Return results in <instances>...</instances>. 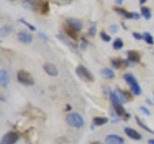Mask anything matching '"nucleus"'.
Wrapping results in <instances>:
<instances>
[{
    "mask_svg": "<svg viewBox=\"0 0 154 144\" xmlns=\"http://www.w3.org/2000/svg\"><path fill=\"white\" fill-rule=\"evenodd\" d=\"M22 114L24 116H26L30 119H34V120H43L46 119V115L45 113L42 112V110H40L37 107H34L32 105H28L27 107L24 109Z\"/></svg>",
    "mask_w": 154,
    "mask_h": 144,
    "instance_id": "obj_1",
    "label": "nucleus"
},
{
    "mask_svg": "<svg viewBox=\"0 0 154 144\" xmlns=\"http://www.w3.org/2000/svg\"><path fill=\"white\" fill-rule=\"evenodd\" d=\"M123 79L126 81V83L129 85L130 88H131V92L134 95L139 96V95L142 94V88H141V86H140L137 79L135 78V77L132 74H129V73L124 74L123 75Z\"/></svg>",
    "mask_w": 154,
    "mask_h": 144,
    "instance_id": "obj_2",
    "label": "nucleus"
},
{
    "mask_svg": "<svg viewBox=\"0 0 154 144\" xmlns=\"http://www.w3.org/2000/svg\"><path fill=\"white\" fill-rule=\"evenodd\" d=\"M66 121L70 127H73V128H81V127H83V125H84L83 117L77 112H71L67 114L66 117Z\"/></svg>",
    "mask_w": 154,
    "mask_h": 144,
    "instance_id": "obj_3",
    "label": "nucleus"
},
{
    "mask_svg": "<svg viewBox=\"0 0 154 144\" xmlns=\"http://www.w3.org/2000/svg\"><path fill=\"white\" fill-rule=\"evenodd\" d=\"M75 72L83 81L89 82V83H93V82L94 81V77L93 74H91V72L83 65L77 66L76 69H75Z\"/></svg>",
    "mask_w": 154,
    "mask_h": 144,
    "instance_id": "obj_4",
    "label": "nucleus"
},
{
    "mask_svg": "<svg viewBox=\"0 0 154 144\" xmlns=\"http://www.w3.org/2000/svg\"><path fill=\"white\" fill-rule=\"evenodd\" d=\"M17 81L20 84L26 86H33L34 83H35L34 78L31 76V74L28 71L23 69H20L17 72Z\"/></svg>",
    "mask_w": 154,
    "mask_h": 144,
    "instance_id": "obj_5",
    "label": "nucleus"
},
{
    "mask_svg": "<svg viewBox=\"0 0 154 144\" xmlns=\"http://www.w3.org/2000/svg\"><path fill=\"white\" fill-rule=\"evenodd\" d=\"M45 0H24L22 6L34 12H41L42 4Z\"/></svg>",
    "mask_w": 154,
    "mask_h": 144,
    "instance_id": "obj_6",
    "label": "nucleus"
},
{
    "mask_svg": "<svg viewBox=\"0 0 154 144\" xmlns=\"http://www.w3.org/2000/svg\"><path fill=\"white\" fill-rule=\"evenodd\" d=\"M19 136L18 134L16 132H8L7 134H4V136L2 137L0 144H16L18 140Z\"/></svg>",
    "mask_w": 154,
    "mask_h": 144,
    "instance_id": "obj_7",
    "label": "nucleus"
},
{
    "mask_svg": "<svg viewBox=\"0 0 154 144\" xmlns=\"http://www.w3.org/2000/svg\"><path fill=\"white\" fill-rule=\"evenodd\" d=\"M24 136H25L26 140L30 144H37L38 141V134L35 131L34 128L28 129L27 131L24 133Z\"/></svg>",
    "mask_w": 154,
    "mask_h": 144,
    "instance_id": "obj_8",
    "label": "nucleus"
},
{
    "mask_svg": "<svg viewBox=\"0 0 154 144\" xmlns=\"http://www.w3.org/2000/svg\"><path fill=\"white\" fill-rule=\"evenodd\" d=\"M113 107H114V110H115V112H116V113H117L118 116L122 117L123 119H128L130 117V114L127 113V112L125 110V109L122 107V104L114 103Z\"/></svg>",
    "mask_w": 154,
    "mask_h": 144,
    "instance_id": "obj_9",
    "label": "nucleus"
},
{
    "mask_svg": "<svg viewBox=\"0 0 154 144\" xmlns=\"http://www.w3.org/2000/svg\"><path fill=\"white\" fill-rule=\"evenodd\" d=\"M17 38H18L19 41L22 42V43H25V44H28V43H31L33 41V36L30 35L29 33H27L26 31L18 32Z\"/></svg>",
    "mask_w": 154,
    "mask_h": 144,
    "instance_id": "obj_10",
    "label": "nucleus"
},
{
    "mask_svg": "<svg viewBox=\"0 0 154 144\" xmlns=\"http://www.w3.org/2000/svg\"><path fill=\"white\" fill-rule=\"evenodd\" d=\"M105 141L107 144H124V139L118 134H109L106 136Z\"/></svg>",
    "mask_w": 154,
    "mask_h": 144,
    "instance_id": "obj_11",
    "label": "nucleus"
},
{
    "mask_svg": "<svg viewBox=\"0 0 154 144\" xmlns=\"http://www.w3.org/2000/svg\"><path fill=\"white\" fill-rule=\"evenodd\" d=\"M111 64L115 67V68H124V67L128 66L129 62L126 60H122L120 58H114L111 60Z\"/></svg>",
    "mask_w": 154,
    "mask_h": 144,
    "instance_id": "obj_12",
    "label": "nucleus"
},
{
    "mask_svg": "<svg viewBox=\"0 0 154 144\" xmlns=\"http://www.w3.org/2000/svg\"><path fill=\"white\" fill-rule=\"evenodd\" d=\"M43 70L49 76H57L58 73H59L57 67L53 64H50V62H46V64H43Z\"/></svg>",
    "mask_w": 154,
    "mask_h": 144,
    "instance_id": "obj_13",
    "label": "nucleus"
},
{
    "mask_svg": "<svg viewBox=\"0 0 154 144\" xmlns=\"http://www.w3.org/2000/svg\"><path fill=\"white\" fill-rule=\"evenodd\" d=\"M64 30L66 32V34L69 36L72 40H78V31H76L74 28H72L71 26H69V24H65L64 25Z\"/></svg>",
    "mask_w": 154,
    "mask_h": 144,
    "instance_id": "obj_14",
    "label": "nucleus"
},
{
    "mask_svg": "<svg viewBox=\"0 0 154 144\" xmlns=\"http://www.w3.org/2000/svg\"><path fill=\"white\" fill-rule=\"evenodd\" d=\"M124 132H125V134H126L127 136L134 139V140H141V139H142V134H139L136 130L126 127L124 129Z\"/></svg>",
    "mask_w": 154,
    "mask_h": 144,
    "instance_id": "obj_15",
    "label": "nucleus"
},
{
    "mask_svg": "<svg viewBox=\"0 0 154 144\" xmlns=\"http://www.w3.org/2000/svg\"><path fill=\"white\" fill-rule=\"evenodd\" d=\"M66 24H69V26H71L72 28H74L76 31H81L82 28H83V24H82V22L79 20V19H76V18H67L66 19Z\"/></svg>",
    "mask_w": 154,
    "mask_h": 144,
    "instance_id": "obj_16",
    "label": "nucleus"
},
{
    "mask_svg": "<svg viewBox=\"0 0 154 144\" xmlns=\"http://www.w3.org/2000/svg\"><path fill=\"white\" fill-rule=\"evenodd\" d=\"M127 61L131 62H139L141 61V54L136 50L127 51Z\"/></svg>",
    "mask_w": 154,
    "mask_h": 144,
    "instance_id": "obj_17",
    "label": "nucleus"
},
{
    "mask_svg": "<svg viewBox=\"0 0 154 144\" xmlns=\"http://www.w3.org/2000/svg\"><path fill=\"white\" fill-rule=\"evenodd\" d=\"M114 11L120 14V16H124L125 18H127V19H132L133 18V13H130L128 12L127 10H125L123 8H120V7H115L114 8Z\"/></svg>",
    "mask_w": 154,
    "mask_h": 144,
    "instance_id": "obj_18",
    "label": "nucleus"
},
{
    "mask_svg": "<svg viewBox=\"0 0 154 144\" xmlns=\"http://www.w3.org/2000/svg\"><path fill=\"white\" fill-rule=\"evenodd\" d=\"M10 82V77L8 72L5 69H0V85L2 86H6Z\"/></svg>",
    "mask_w": 154,
    "mask_h": 144,
    "instance_id": "obj_19",
    "label": "nucleus"
},
{
    "mask_svg": "<svg viewBox=\"0 0 154 144\" xmlns=\"http://www.w3.org/2000/svg\"><path fill=\"white\" fill-rule=\"evenodd\" d=\"M100 74L104 79H113L115 77V72L111 68H102L100 70Z\"/></svg>",
    "mask_w": 154,
    "mask_h": 144,
    "instance_id": "obj_20",
    "label": "nucleus"
},
{
    "mask_svg": "<svg viewBox=\"0 0 154 144\" xmlns=\"http://www.w3.org/2000/svg\"><path fill=\"white\" fill-rule=\"evenodd\" d=\"M108 121H109V119L104 116H95L93 119V123L95 126H102V125L108 123Z\"/></svg>",
    "mask_w": 154,
    "mask_h": 144,
    "instance_id": "obj_21",
    "label": "nucleus"
},
{
    "mask_svg": "<svg viewBox=\"0 0 154 144\" xmlns=\"http://www.w3.org/2000/svg\"><path fill=\"white\" fill-rule=\"evenodd\" d=\"M50 11V6H49V1L48 0H45V1L42 2V7H41V14H43V16H45V14H48Z\"/></svg>",
    "mask_w": 154,
    "mask_h": 144,
    "instance_id": "obj_22",
    "label": "nucleus"
},
{
    "mask_svg": "<svg viewBox=\"0 0 154 144\" xmlns=\"http://www.w3.org/2000/svg\"><path fill=\"white\" fill-rule=\"evenodd\" d=\"M141 14L146 19V20H149L151 18V12L150 9L147 7H142L141 8Z\"/></svg>",
    "mask_w": 154,
    "mask_h": 144,
    "instance_id": "obj_23",
    "label": "nucleus"
},
{
    "mask_svg": "<svg viewBox=\"0 0 154 144\" xmlns=\"http://www.w3.org/2000/svg\"><path fill=\"white\" fill-rule=\"evenodd\" d=\"M11 31H12L11 26H9V25H4V26L1 27V29H0V36H1L2 38L7 37L8 35H10V33H11Z\"/></svg>",
    "mask_w": 154,
    "mask_h": 144,
    "instance_id": "obj_24",
    "label": "nucleus"
},
{
    "mask_svg": "<svg viewBox=\"0 0 154 144\" xmlns=\"http://www.w3.org/2000/svg\"><path fill=\"white\" fill-rule=\"evenodd\" d=\"M135 119H136V121H137V124L139 125L140 127H141V128H143V130H146V132H148V133H150V134H154V131H153V130H151V129L149 128V127H147L146 125H144V124L143 123V121H142V120L140 119V118H139L138 116H135Z\"/></svg>",
    "mask_w": 154,
    "mask_h": 144,
    "instance_id": "obj_25",
    "label": "nucleus"
},
{
    "mask_svg": "<svg viewBox=\"0 0 154 144\" xmlns=\"http://www.w3.org/2000/svg\"><path fill=\"white\" fill-rule=\"evenodd\" d=\"M143 40H146V42L147 43V44L152 45L154 43V38H153L151 34L148 33V32H146V33H143Z\"/></svg>",
    "mask_w": 154,
    "mask_h": 144,
    "instance_id": "obj_26",
    "label": "nucleus"
},
{
    "mask_svg": "<svg viewBox=\"0 0 154 144\" xmlns=\"http://www.w3.org/2000/svg\"><path fill=\"white\" fill-rule=\"evenodd\" d=\"M123 41L122 40V38H116L114 43H113V48L115 50H120L123 47Z\"/></svg>",
    "mask_w": 154,
    "mask_h": 144,
    "instance_id": "obj_27",
    "label": "nucleus"
},
{
    "mask_svg": "<svg viewBox=\"0 0 154 144\" xmlns=\"http://www.w3.org/2000/svg\"><path fill=\"white\" fill-rule=\"evenodd\" d=\"M18 21L20 22L21 24H24V25H25V26H27V27H28L29 29H30L31 31H36V27L34 26V25H32V24H30V23H29V22H27L26 20H24L23 18H20V19H18Z\"/></svg>",
    "mask_w": 154,
    "mask_h": 144,
    "instance_id": "obj_28",
    "label": "nucleus"
},
{
    "mask_svg": "<svg viewBox=\"0 0 154 144\" xmlns=\"http://www.w3.org/2000/svg\"><path fill=\"white\" fill-rule=\"evenodd\" d=\"M89 35L91 37H94L96 35V23H91L89 29Z\"/></svg>",
    "mask_w": 154,
    "mask_h": 144,
    "instance_id": "obj_29",
    "label": "nucleus"
},
{
    "mask_svg": "<svg viewBox=\"0 0 154 144\" xmlns=\"http://www.w3.org/2000/svg\"><path fill=\"white\" fill-rule=\"evenodd\" d=\"M100 38H102L104 41H106V42H109L111 40V37L108 35V34H106L104 31L100 32Z\"/></svg>",
    "mask_w": 154,
    "mask_h": 144,
    "instance_id": "obj_30",
    "label": "nucleus"
},
{
    "mask_svg": "<svg viewBox=\"0 0 154 144\" xmlns=\"http://www.w3.org/2000/svg\"><path fill=\"white\" fill-rule=\"evenodd\" d=\"M109 30L112 34H116V33L119 32V26L117 25V24H112V25H110Z\"/></svg>",
    "mask_w": 154,
    "mask_h": 144,
    "instance_id": "obj_31",
    "label": "nucleus"
},
{
    "mask_svg": "<svg viewBox=\"0 0 154 144\" xmlns=\"http://www.w3.org/2000/svg\"><path fill=\"white\" fill-rule=\"evenodd\" d=\"M87 46H88V40H87L85 38H82L81 49H82V50H86V49H87Z\"/></svg>",
    "mask_w": 154,
    "mask_h": 144,
    "instance_id": "obj_32",
    "label": "nucleus"
},
{
    "mask_svg": "<svg viewBox=\"0 0 154 144\" xmlns=\"http://www.w3.org/2000/svg\"><path fill=\"white\" fill-rule=\"evenodd\" d=\"M133 37H134L135 40H143V35H142V34H140V33H137V32L133 33Z\"/></svg>",
    "mask_w": 154,
    "mask_h": 144,
    "instance_id": "obj_33",
    "label": "nucleus"
},
{
    "mask_svg": "<svg viewBox=\"0 0 154 144\" xmlns=\"http://www.w3.org/2000/svg\"><path fill=\"white\" fill-rule=\"evenodd\" d=\"M140 110H142V112L144 113V114H146V115H150V112H149V110L146 109V107H141L140 108Z\"/></svg>",
    "mask_w": 154,
    "mask_h": 144,
    "instance_id": "obj_34",
    "label": "nucleus"
},
{
    "mask_svg": "<svg viewBox=\"0 0 154 144\" xmlns=\"http://www.w3.org/2000/svg\"><path fill=\"white\" fill-rule=\"evenodd\" d=\"M38 37H40L41 38H42L43 40H48L47 36L45 35V33H42V32H38Z\"/></svg>",
    "mask_w": 154,
    "mask_h": 144,
    "instance_id": "obj_35",
    "label": "nucleus"
},
{
    "mask_svg": "<svg viewBox=\"0 0 154 144\" xmlns=\"http://www.w3.org/2000/svg\"><path fill=\"white\" fill-rule=\"evenodd\" d=\"M133 18L136 19V20H139V19L141 18V14L136 13V12H133Z\"/></svg>",
    "mask_w": 154,
    "mask_h": 144,
    "instance_id": "obj_36",
    "label": "nucleus"
},
{
    "mask_svg": "<svg viewBox=\"0 0 154 144\" xmlns=\"http://www.w3.org/2000/svg\"><path fill=\"white\" fill-rule=\"evenodd\" d=\"M115 1H116V3L119 4V5H122L123 3V0H115Z\"/></svg>",
    "mask_w": 154,
    "mask_h": 144,
    "instance_id": "obj_37",
    "label": "nucleus"
},
{
    "mask_svg": "<svg viewBox=\"0 0 154 144\" xmlns=\"http://www.w3.org/2000/svg\"><path fill=\"white\" fill-rule=\"evenodd\" d=\"M90 144H103L102 142H99V141H93V142H91Z\"/></svg>",
    "mask_w": 154,
    "mask_h": 144,
    "instance_id": "obj_38",
    "label": "nucleus"
},
{
    "mask_svg": "<svg viewBox=\"0 0 154 144\" xmlns=\"http://www.w3.org/2000/svg\"><path fill=\"white\" fill-rule=\"evenodd\" d=\"M147 1V0H140V4H141V5H143V4H144V3H146Z\"/></svg>",
    "mask_w": 154,
    "mask_h": 144,
    "instance_id": "obj_39",
    "label": "nucleus"
},
{
    "mask_svg": "<svg viewBox=\"0 0 154 144\" xmlns=\"http://www.w3.org/2000/svg\"><path fill=\"white\" fill-rule=\"evenodd\" d=\"M148 144H154V139H149Z\"/></svg>",
    "mask_w": 154,
    "mask_h": 144,
    "instance_id": "obj_40",
    "label": "nucleus"
},
{
    "mask_svg": "<svg viewBox=\"0 0 154 144\" xmlns=\"http://www.w3.org/2000/svg\"><path fill=\"white\" fill-rule=\"evenodd\" d=\"M146 102H147L149 105H151V104H152V103H151V101H150V100H148V99H146Z\"/></svg>",
    "mask_w": 154,
    "mask_h": 144,
    "instance_id": "obj_41",
    "label": "nucleus"
}]
</instances>
